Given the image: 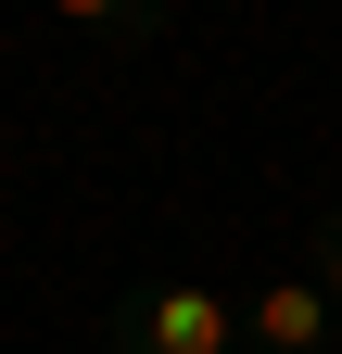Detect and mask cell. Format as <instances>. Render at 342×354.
Returning a JSON list of instances; mask_svg holds the SVG:
<instances>
[{"label": "cell", "mask_w": 342, "mask_h": 354, "mask_svg": "<svg viewBox=\"0 0 342 354\" xmlns=\"http://www.w3.org/2000/svg\"><path fill=\"white\" fill-rule=\"evenodd\" d=\"M330 329H342V304L317 291V266H291V279L241 291V342H253V354H330Z\"/></svg>", "instance_id": "7a4b0ae2"}, {"label": "cell", "mask_w": 342, "mask_h": 354, "mask_svg": "<svg viewBox=\"0 0 342 354\" xmlns=\"http://www.w3.org/2000/svg\"><path fill=\"white\" fill-rule=\"evenodd\" d=\"M114 354H253L241 342V304L203 291V279H152L114 304Z\"/></svg>", "instance_id": "6da1fadb"}, {"label": "cell", "mask_w": 342, "mask_h": 354, "mask_svg": "<svg viewBox=\"0 0 342 354\" xmlns=\"http://www.w3.org/2000/svg\"><path fill=\"white\" fill-rule=\"evenodd\" d=\"M317 291H330V304H342V203H330V215H317Z\"/></svg>", "instance_id": "3957f363"}]
</instances>
